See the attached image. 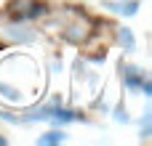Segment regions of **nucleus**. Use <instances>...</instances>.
<instances>
[{
	"label": "nucleus",
	"instance_id": "obj_7",
	"mask_svg": "<svg viewBox=\"0 0 152 146\" xmlns=\"http://www.w3.org/2000/svg\"><path fill=\"white\" fill-rule=\"evenodd\" d=\"M59 141H64V133H45L43 138H40V144H59Z\"/></svg>",
	"mask_w": 152,
	"mask_h": 146
},
{
	"label": "nucleus",
	"instance_id": "obj_1",
	"mask_svg": "<svg viewBox=\"0 0 152 146\" xmlns=\"http://www.w3.org/2000/svg\"><path fill=\"white\" fill-rule=\"evenodd\" d=\"M8 13L13 21H29V19H37L40 13H45V5L35 3V0H13Z\"/></svg>",
	"mask_w": 152,
	"mask_h": 146
},
{
	"label": "nucleus",
	"instance_id": "obj_9",
	"mask_svg": "<svg viewBox=\"0 0 152 146\" xmlns=\"http://www.w3.org/2000/svg\"><path fill=\"white\" fill-rule=\"evenodd\" d=\"M0 144H5V138H0Z\"/></svg>",
	"mask_w": 152,
	"mask_h": 146
},
{
	"label": "nucleus",
	"instance_id": "obj_6",
	"mask_svg": "<svg viewBox=\"0 0 152 146\" xmlns=\"http://www.w3.org/2000/svg\"><path fill=\"white\" fill-rule=\"evenodd\" d=\"M120 45H123V48H134V35H131L126 27L120 29Z\"/></svg>",
	"mask_w": 152,
	"mask_h": 146
},
{
	"label": "nucleus",
	"instance_id": "obj_2",
	"mask_svg": "<svg viewBox=\"0 0 152 146\" xmlns=\"http://www.w3.org/2000/svg\"><path fill=\"white\" fill-rule=\"evenodd\" d=\"M88 32H91V21L88 19H72L67 24V29H64V37L69 43H83V40H88Z\"/></svg>",
	"mask_w": 152,
	"mask_h": 146
},
{
	"label": "nucleus",
	"instance_id": "obj_4",
	"mask_svg": "<svg viewBox=\"0 0 152 146\" xmlns=\"http://www.w3.org/2000/svg\"><path fill=\"white\" fill-rule=\"evenodd\" d=\"M126 80H128V85H131V88H139V85L144 82V74H142L136 66H128V69H126Z\"/></svg>",
	"mask_w": 152,
	"mask_h": 146
},
{
	"label": "nucleus",
	"instance_id": "obj_8",
	"mask_svg": "<svg viewBox=\"0 0 152 146\" xmlns=\"http://www.w3.org/2000/svg\"><path fill=\"white\" fill-rule=\"evenodd\" d=\"M0 93H3L5 98H13V101L19 98V90H16V88H11V85H5V82H0Z\"/></svg>",
	"mask_w": 152,
	"mask_h": 146
},
{
	"label": "nucleus",
	"instance_id": "obj_3",
	"mask_svg": "<svg viewBox=\"0 0 152 146\" xmlns=\"http://www.w3.org/2000/svg\"><path fill=\"white\" fill-rule=\"evenodd\" d=\"M8 35L16 37V40H24V43L35 40V32H32V29H21V27H8Z\"/></svg>",
	"mask_w": 152,
	"mask_h": 146
},
{
	"label": "nucleus",
	"instance_id": "obj_5",
	"mask_svg": "<svg viewBox=\"0 0 152 146\" xmlns=\"http://www.w3.org/2000/svg\"><path fill=\"white\" fill-rule=\"evenodd\" d=\"M112 11H120V13H136V8H139V3H107Z\"/></svg>",
	"mask_w": 152,
	"mask_h": 146
}]
</instances>
